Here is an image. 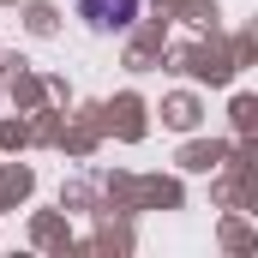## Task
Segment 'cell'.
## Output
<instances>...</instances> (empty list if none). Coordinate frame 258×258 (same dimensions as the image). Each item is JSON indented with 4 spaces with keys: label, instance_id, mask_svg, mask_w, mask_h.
I'll return each instance as SVG.
<instances>
[{
    "label": "cell",
    "instance_id": "cell-1",
    "mask_svg": "<svg viewBox=\"0 0 258 258\" xmlns=\"http://www.w3.org/2000/svg\"><path fill=\"white\" fill-rule=\"evenodd\" d=\"M78 12L96 30H126L132 18H138V0H78Z\"/></svg>",
    "mask_w": 258,
    "mask_h": 258
}]
</instances>
